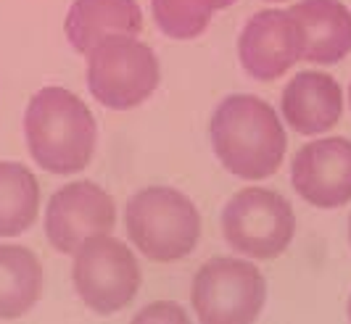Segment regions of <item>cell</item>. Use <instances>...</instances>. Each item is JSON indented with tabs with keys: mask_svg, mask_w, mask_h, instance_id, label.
I'll return each mask as SVG.
<instances>
[{
	"mask_svg": "<svg viewBox=\"0 0 351 324\" xmlns=\"http://www.w3.org/2000/svg\"><path fill=\"white\" fill-rule=\"evenodd\" d=\"M219 163L241 180H267L285 159V129L275 108L256 95L225 98L209 124Z\"/></svg>",
	"mask_w": 351,
	"mask_h": 324,
	"instance_id": "6da1fadb",
	"label": "cell"
},
{
	"mask_svg": "<svg viewBox=\"0 0 351 324\" xmlns=\"http://www.w3.org/2000/svg\"><path fill=\"white\" fill-rule=\"evenodd\" d=\"M24 135L37 166L51 174H77L90 163L98 126L90 108L64 87H43L24 113Z\"/></svg>",
	"mask_w": 351,
	"mask_h": 324,
	"instance_id": "7a4b0ae2",
	"label": "cell"
},
{
	"mask_svg": "<svg viewBox=\"0 0 351 324\" xmlns=\"http://www.w3.org/2000/svg\"><path fill=\"white\" fill-rule=\"evenodd\" d=\"M124 224L132 245L151 261H177L195 248L201 216L193 200L175 187H145L124 208Z\"/></svg>",
	"mask_w": 351,
	"mask_h": 324,
	"instance_id": "3957f363",
	"label": "cell"
},
{
	"mask_svg": "<svg viewBox=\"0 0 351 324\" xmlns=\"http://www.w3.org/2000/svg\"><path fill=\"white\" fill-rule=\"evenodd\" d=\"M88 87L101 106L130 111L148 100L158 87L156 53L138 35H108L88 53Z\"/></svg>",
	"mask_w": 351,
	"mask_h": 324,
	"instance_id": "277c9868",
	"label": "cell"
},
{
	"mask_svg": "<svg viewBox=\"0 0 351 324\" xmlns=\"http://www.w3.org/2000/svg\"><path fill=\"white\" fill-rule=\"evenodd\" d=\"M222 234L235 253L267 261L288 251L296 234V216L280 193L267 187H246L225 206Z\"/></svg>",
	"mask_w": 351,
	"mask_h": 324,
	"instance_id": "5b68a950",
	"label": "cell"
},
{
	"mask_svg": "<svg viewBox=\"0 0 351 324\" xmlns=\"http://www.w3.org/2000/svg\"><path fill=\"white\" fill-rule=\"evenodd\" d=\"M71 282L88 308L114 314L138 295L143 274L135 253L108 232L90 237L74 251Z\"/></svg>",
	"mask_w": 351,
	"mask_h": 324,
	"instance_id": "8992f818",
	"label": "cell"
},
{
	"mask_svg": "<svg viewBox=\"0 0 351 324\" xmlns=\"http://www.w3.org/2000/svg\"><path fill=\"white\" fill-rule=\"evenodd\" d=\"M191 301L198 322L246 324L256 322L267 301L262 271L243 258H211L195 271Z\"/></svg>",
	"mask_w": 351,
	"mask_h": 324,
	"instance_id": "52a82bcc",
	"label": "cell"
},
{
	"mask_svg": "<svg viewBox=\"0 0 351 324\" xmlns=\"http://www.w3.org/2000/svg\"><path fill=\"white\" fill-rule=\"evenodd\" d=\"M117 224L114 198L95 182H71L53 193L45 211L48 243L64 256L95 234H108Z\"/></svg>",
	"mask_w": 351,
	"mask_h": 324,
	"instance_id": "ba28073f",
	"label": "cell"
},
{
	"mask_svg": "<svg viewBox=\"0 0 351 324\" xmlns=\"http://www.w3.org/2000/svg\"><path fill=\"white\" fill-rule=\"evenodd\" d=\"M241 66L259 82L280 79L304 58V29L291 11H259L246 21L238 40Z\"/></svg>",
	"mask_w": 351,
	"mask_h": 324,
	"instance_id": "9c48e42d",
	"label": "cell"
},
{
	"mask_svg": "<svg viewBox=\"0 0 351 324\" xmlns=\"http://www.w3.org/2000/svg\"><path fill=\"white\" fill-rule=\"evenodd\" d=\"M291 182L317 208L346 206L351 200V140L325 137L304 145L291 166Z\"/></svg>",
	"mask_w": 351,
	"mask_h": 324,
	"instance_id": "30bf717a",
	"label": "cell"
},
{
	"mask_svg": "<svg viewBox=\"0 0 351 324\" xmlns=\"http://www.w3.org/2000/svg\"><path fill=\"white\" fill-rule=\"evenodd\" d=\"M343 95L333 77L322 72L296 74L282 90V119L299 135H322L341 119Z\"/></svg>",
	"mask_w": 351,
	"mask_h": 324,
	"instance_id": "8fae6325",
	"label": "cell"
},
{
	"mask_svg": "<svg viewBox=\"0 0 351 324\" xmlns=\"http://www.w3.org/2000/svg\"><path fill=\"white\" fill-rule=\"evenodd\" d=\"M291 14L304 29V58L330 66L351 53V11L341 0H301Z\"/></svg>",
	"mask_w": 351,
	"mask_h": 324,
	"instance_id": "7c38bea8",
	"label": "cell"
},
{
	"mask_svg": "<svg viewBox=\"0 0 351 324\" xmlns=\"http://www.w3.org/2000/svg\"><path fill=\"white\" fill-rule=\"evenodd\" d=\"M64 29L71 48L88 53L108 35H138L143 29L141 5L135 0H74Z\"/></svg>",
	"mask_w": 351,
	"mask_h": 324,
	"instance_id": "4fadbf2b",
	"label": "cell"
},
{
	"mask_svg": "<svg viewBox=\"0 0 351 324\" xmlns=\"http://www.w3.org/2000/svg\"><path fill=\"white\" fill-rule=\"evenodd\" d=\"M43 267L21 245H0V319H19L40 301Z\"/></svg>",
	"mask_w": 351,
	"mask_h": 324,
	"instance_id": "5bb4252c",
	"label": "cell"
},
{
	"mask_svg": "<svg viewBox=\"0 0 351 324\" xmlns=\"http://www.w3.org/2000/svg\"><path fill=\"white\" fill-rule=\"evenodd\" d=\"M40 185L21 163L0 161V237L27 232L37 219Z\"/></svg>",
	"mask_w": 351,
	"mask_h": 324,
	"instance_id": "9a60e30c",
	"label": "cell"
},
{
	"mask_svg": "<svg viewBox=\"0 0 351 324\" xmlns=\"http://www.w3.org/2000/svg\"><path fill=\"white\" fill-rule=\"evenodd\" d=\"M156 27L172 40H193L209 29L217 0H151Z\"/></svg>",
	"mask_w": 351,
	"mask_h": 324,
	"instance_id": "2e32d148",
	"label": "cell"
},
{
	"mask_svg": "<svg viewBox=\"0 0 351 324\" xmlns=\"http://www.w3.org/2000/svg\"><path fill=\"white\" fill-rule=\"evenodd\" d=\"M132 322H188V311L180 306V303H172V301H161V303H151L145 306L132 319Z\"/></svg>",
	"mask_w": 351,
	"mask_h": 324,
	"instance_id": "e0dca14e",
	"label": "cell"
},
{
	"mask_svg": "<svg viewBox=\"0 0 351 324\" xmlns=\"http://www.w3.org/2000/svg\"><path fill=\"white\" fill-rule=\"evenodd\" d=\"M238 0H217V8H230V5H235Z\"/></svg>",
	"mask_w": 351,
	"mask_h": 324,
	"instance_id": "ac0fdd59",
	"label": "cell"
},
{
	"mask_svg": "<svg viewBox=\"0 0 351 324\" xmlns=\"http://www.w3.org/2000/svg\"><path fill=\"white\" fill-rule=\"evenodd\" d=\"M346 311H349V322H351V298H349V308H346Z\"/></svg>",
	"mask_w": 351,
	"mask_h": 324,
	"instance_id": "d6986e66",
	"label": "cell"
},
{
	"mask_svg": "<svg viewBox=\"0 0 351 324\" xmlns=\"http://www.w3.org/2000/svg\"><path fill=\"white\" fill-rule=\"evenodd\" d=\"M349 240H351V219H349Z\"/></svg>",
	"mask_w": 351,
	"mask_h": 324,
	"instance_id": "ffe728a7",
	"label": "cell"
},
{
	"mask_svg": "<svg viewBox=\"0 0 351 324\" xmlns=\"http://www.w3.org/2000/svg\"><path fill=\"white\" fill-rule=\"evenodd\" d=\"M269 3H282V0H269Z\"/></svg>",
	"mask_w": 351,
	"mask_h": 324,
	"instance_id": "44dd1931",
	"label": "cell"
},
{
	"mask_svg": "<svg viewBox=\"0 0 351 324\" xmlns=\"http://www.w3.org/2000/svg\"><path fill=\"white\" fill-rule=\"evenodd\" d=\"M349 100H351V87H349Z\"/></svg>",
	"mask_w": 351,
	"mask_h": 324,
	"instance_id": "7402d4cb",
	"label": "cell"
}]
</instances>
